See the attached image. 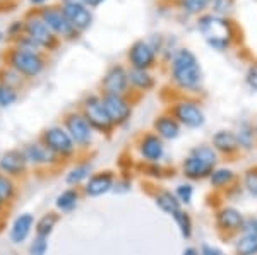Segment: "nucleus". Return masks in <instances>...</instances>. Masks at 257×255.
Segmentation results:
<instances>
[{
	"mask_svg": "<svg viewBox=\"0 0 257 255\" xmlns=\"http://www.w3.org/2000/svg\"><path fill=\"white\" fill-rule=\"evenodd\" d=\"M197 28L209 47L218 52H225L233 43L242 40V30L228 16H216L213 12L199 16Z\"/></svg>",
	"mask_w": 257,
	"mask_h": 255,
	"instance_id": "nucleus-1",
	"label": "nucleus"
},
{
	"mask_svg": "<svg viewBox=\"0 0 257 255\" xmlns=\"http://www.w3.org/2000/svg\"><path fill=\"white\" fill-rule=\"evenodd\" d=\"M172 77L182 89H197L202 82V69L189 48H178L172 57Z\"/></svg>",
	"mask_w": 257,
	"mask_h": 255,
	"instance_id": "nucleus-2",
	"label": "nucleus"
},
{
	"mask_svg": "<svg viewBox=\"0 0 257 255\" xmlns=\"http://www.w3.org/2000/svg\"><path fill=\"white\" fill-rule=\"evenodd\" d=\"M0 59H2L4 65L18 71L26 79H33V77L40 76L43 69L47 67L48 53H33L9 45L0 53Z\"/></svg>",
	"mask_w": 257,
	"mask_h": 255,
	"instance_id": "nucleus-3",
	"label": "nucleus"
},
{
	"mask_svg": "<svg viewBox=\"0 0 257 255\" xmlns=\"http://www.w3.org/2000/svg\"><path fill=\"white\" fill-rule=\"evenodd\" d=\"M35 9L38 11L40 18L50 26V30L55 33L62 41H69V43H72V41H77L81 38L82 33H79L76 28L72 26V23H70L69 18L65 16L64 7H62L60 2L47 4V6L35 7Z\"/></svg>",
	"mask_w": 257,
	"mask_h": 255,
	"instance_id": "nucleus-4",
	"label": "nucleus"
},
{
	"mask_svg": "<svg viewBox=\"0 0 257 255\" xmlns=\"http://www.w3.org/2000/svg\"><path fill=\"white\" fill-rule=\"evenodd\" d=\"M23 21H24V33H26L31 40H35L40 47H43L47 52L59 50L62 40L50 30L48 24L40 18L38 11H36L35 7L24 12Z\"/></svg>",
	"mask_w": 257,
	"mask_h": 255,
	"instance_id": "nucleus-5",
	"label": "nucleus"
},
{
	"mask_svg": "<svg viewBox=\"0 0 257 255\" xmlns=\"http://www.w3.org/2000/svg\"><path fill=\"white\" fill-rule=\"evenodd\" d=\"M82 115L89 122V125L98 129L99 132H108L111 127H113V122H111L110 115L106 112L105 105H103L101 96L91 94V96L86 98L82 101Z\"/></svg>",
	"mask_w": 257,
	"mask_h": 255,
	"instance_id": "nucleus-6",
	"label": "nucleus"
},
{
	"mask_svg": "<svg viewBox=\"0 0 257 255\" xmlns=\"http://www.w3.org/2000/svg\"><path fill=\"white\" fill-rule=\"evenodd\" d=\"M127 60L131 64V69L149 71L156 65L158 52L148 40H136L127 50Z\"/></svg>",
	"mask_w": 257,
	"mask_h": 255,
	"instance_id": "nucleus-7",
	"label": "nucleus"
},
{
	"mask_svg": "<svg viewBox=\"0 0 257 255\" xmlns=\"http://www.w3.org/2000/svg\"><path fill=\"white\" fill-rule=\"evenodd\" d=\"M128 71L122 67V65H111L106 71L105 77L101 81V89L103 94H122L125 96L127 89H128Z\"/></svg>",
	"mask_w": 257,
	"mask_h": 255,
	"instance_id": "nucleus-8",
	"label": "nucleus"
},
{
	"mask_svg": "<svg viewBox=\"0 0 257 255\" xmlns=\"http://www.w3.org/2000/svg\"><path fill=\"white\" fill-rule=\"evenodd\" d=\"M101 100L113 125H120L131 118L132 106L125 96H122V94H101Z\"/></svg>",
	"mask_w": 257,
	"mask_h": 255,
	"instance_id": "nucleus-9",
	"label": "nucleus"
},
{
	"mask_svg": "<svg viewBox=\"0 0 257 255\" xmlns=\"http://www.w3.org/2000/svg\"><path fill=\"white\" fill-rule=\"evenodd\" d=\"M172 113L177 122L184 123V125H187V127H192V129L201 127L202 123H204V113H202V110L197 106V103H194V101L175 103Z\"/></svg>",
	"mask_w": 257,
	"mask_h": 255,
	"instance_id": "nucleus-10",
	"label": "nucleus"
},
{
	"mask_svg": "<svg viewBox=\"0 0 257 255\" xmlns=\"http://www.w3.org/2000/svg\"><path fill=\"white\" fill-rule=\"evenodd\" d=\"M65 129L76 144H88L91 141V125L82 113L72 112L65 115Z\"/></svg>",
	"mask_w": 257,
	"mask_h": 255,
	"instance_id": "nucleus-11",
	"label": "nucleus"
},
{
	"mask_svg": "<svg viewBox=\"0 0 257 255\" xmlns=\"http://www.w3.org/2000/svg\"><path fill=\"white\" fill-rule=\"evenodd\" d=\"M43 144H47L50 149L57 154H70L74 151V141L67 130L62 127H52L43 134Z\"/></svg>",
	"mask_w": 257,
	"mask_h": 255,
	"instance_id": "nucleus-12",
	"label": "nucleus"
},
{
	"mask_svg": "<svg viewBox=\"0 0 257 255\" xmlns=\"http://www.w3.org/2000/svg\"><path fill=\"white\" fill-rule=\"evenodd\" d=\"M62 7H64L65 16H67L77 31L84 33L86 30H89L91 24H93V12H91V9L82 6H72V4H62Z\"/></svg>",
	"mask_w": 257,
	"mask_h": 255,
	"instance_id": "nucleus-13",
	"label": "nucleus"
},
{
	"mask_svg": "<svg viewBox=\"0 0 257 255\" xmlns=\"http://www.w3.org/2000/svg\"><path fill=\"white\" fill-rule=\"evenodd\" d=\"M213 166H214V163L208 161V159H202L201 156L192 153L187 159H185L184 171H185V175L190 176V178H202V176L211 173Z\"/></svg>",
	"mask_w": 257,
	"mask_h": 255,
	"instance_id": "nucleus-14",
	"label": "nucleus"
},
{
	"mask_svg": "<svg viewBox=\"0 0 257 255\" xmlns=\"http://www.w3.org/2000/svg\"><path fill=\"white\" fill-rule=\"evenodd\" d=\"M24 164H26V154L19 153V151H9L0 159V168L12 175L21 173L24 170Z\"/></svg>",
	"mask_w": 257,
	"mask_h": 255,
	"instance_id": "nucleus-15",
	"label": "nucleus"
},
{
	"mask_svg": "<svg viewBox=\"0 0 257 255\" xmlns=\"http://www.w3.org/2000/svg\"><path fill=\"white\" fill-rule=\"evenodd\" d=\"M141 153L146 159H151V161H156L163 156V142L158 135L149 134L143 139L141 142Z\"/></svg>",
	"mask_w": 257,
	"mask_h": 255,
	"instance_id": "nucleus-16",
	"label": "nucleus"
},
{
	"mask_svg": "<svg viewBox=\"0 0 257 255\" xmlns=\"http://www.w3.org/2000/svg\"><path fill=\"white\" fill-rule=\"evenodd\" d=\"M155 129L161 137L165 139H175L180 134V125L173 117H168V115H163V117H158L155 120Z\"/></svg>",
	"mask_w": 257,
	"mask_h": 255,
	"instance_id": "nucleus-17",
	"label": "nucleus"
},
{
	"mask_svg": "<svg viewBox=\"0 0 257 255\" xmlns=\"http://www.w3.org/2000/svg\"><path fill=\"white\" fill-rule=\"evenodd\" d=\"M213 144L214 147L223 153H233V151L238 149V139L233 132H228V130H219L218 134H214L213 137Z\"/></svg>",
	"mask_w": 257,
	"mask_h": 255,
	"instance_id": "nucleus-18",
	"label": "nucleus"
},
{
	"mask_svg": "<svg viewBox=\"0 0 257 255\" xmlns=\"http://www.w3.org/2000/svg\"><path fill=\"white\" fill-rule=\"evenodd\" d=\"M24 154L33 163H50L53 159V151L47 144H31L24 149Z\"/></svg>",
	"mask_w": 257,
	"mask_h": 255,
	"instance_id": "nucleus-19",
	"label": "nucleus"
},
{
	"mask_svg": "<svg viewBox=\"0 0 257 255\" xmlns=\"http://www.w3.org/2000/svg\"><path fill=\"white\" fill-rule=\"evenodd\" d=\"M128 81L141 91H149L155 86V79L151 74L148 71H139V69H128Z\"/></svg>",
	"mask_w": 257,
	"mask_h": 255,
	"instance_id": "nucleus-20",
	"label": "nucleus"
},
{
	"mask_svg": "<svg viewBox=\"0 0 257 255\" xmlns=\"http://www.w3.org/2000/svg\"><path fill=\"white\" fill-rule=\"evenodd\" d=\"M175 4L189 16H202L211 7V0H175Z\"/></svg>",
	"mask_w": 257,
	"mask_h": 255,
	"instance_id": "nucleus-21",
	"label": "nucleus"
},
{
	"mask_svg": "<svg viewBox=\"0 0 257 255\" xmlns=\"http://www.w3.org/2000/svg\"><path fill=\"white\" fill-rule=\"evenodd\" d=\"M111 188V175L105 173V175H96L89 180L88 187H86V192L89 195H101L105 192H108Z\"/></svg>",
	"mask_w": 257,
	"mask_h": 255,
	"instance_id": "nucleus-22",
	"label": "nucleus"
},
{
	"mask_svg": "<svg viewBox=\"0 0 257 255\" xmlns=\"http://www.w3.org/2000/svg\"><path fill=\"white\" fill-rule=\"evenodd\" d=\"M218 223H219V226H223V228L237 229V228H240V226H242L243 217L237 211V209L228 207V209H223V211L218 214Z\"/></svg>",
	"mask_w": 257,
	"mask_h": 255,
	"instance_id": "nucleus-23",
	"label": "nucleus"
},
{
	"mask_svg": "<svg viewBox=\"0 0 257 255\" xmlns=\"http://www.w3.org/2000/svg\"><path fill=\"white\" fill-rule=\"evenodd\" d=\"M33 226V216L31 214H24L16 219L14 226H12V241H16V243H19V241H23L24 238L28 236V233H30Z\"/></svg>",
	"mask_w": 257,
	"mask_h": 255,
	"instance_id": "nucleus-24",
	"label": "nucleus"
},
{
	"mask_svg": "<svg viewBox=\"0 0 257 255\" xmlns=\"http://www.w3.org/2000/svg\"><path fill=\"white\" fill-rule=\"evenodd\" d=\"M24 79H26V77L21 76V74L18 71H14V69L7 67V65L0 67V82L9 86L12 89H16V91H19V89L23 88Z\"/></svg>",
	"mask_w": 257,
	"mask_h": 255,
	"instance_id": "nucleus-25",
	"label": "nucleus"
},
{
	"mask_svg": "<svg viewBox=\"0 0 257 255\" xmlns=\"http://www.w3.org/2000/svg\"><path fill=\"white\" fill-rule=\"evenodd\" d=\"M156 204L160 205L161 211L168 212V214H175V212L180 211V205H178V200L175 195H172L170 192H161L156 197Z\"/></svg>",
	"mask_w": 257,
	"mask_h": 255,
	"instance_id": "nucleus-26",
	"label": "nucleus"
},
{
	"mask_svg": "<svg viewBox=\"0 0 257 255\" xmlns=\"http://www.w3.org/2000/svg\"><path fill=\"white\" fill-rule=\"evenodd\" d=\"M237 253L238 255H255L257 253V235L247 233L242 236L237 243Z\"/></svg>",
	"mask_w": 257,
	"mask_h": 255,
	"instance_id": "nucleus-27",
	"label": "nucleus"
},
{
	"mask_svg": "<svg viewBox=\"0 0 257 255\" xmlns=\"http://www.w3.org/2000/svg\"><path fill=\"white\" fill-rule=\"evenodd\" d=\"M235 2L237 0H211L209 11L216 16H228L235 7Z\"/></svg>",
	"mask_w": 257,
	"mask_h": 255,
	"instance_id": "nucleus-28",
	"label": "nucleus"
},
{
	"mask_svg": "<svg viewBox=\"0 0 257 255\" xmlns=\"http://www.w3.org/2000/svg\"><path fill=\"white\" fill-rule=\"evenodd\" d=\"M252 137H254V129H252L248 123H242L240 129H238V134H237L238 144L243 147H250L252 146Z\"/></svg>",
	"mask_w": 257,
	"mask_h": 255,
	"instance_id": "nucleus-29",
	"label": "nucleus"
},
{
	"mask_svg": "<svg viewBox=\"0 0 257 255\" xmlns=\"http://www.w3.org/2000/svg\"><path fill=\"white\" fill-rule=\"evenodd\" d=\"M18 100V91L0 82V106H11Z\"/></svg>",
	"mask_w": 257,
	"mask_h": 255,
	"instance_id": "nucleus-30",
	"label": "nucleus"
},
{
	"mask_svg": "<svg viewBox=\"0 0 257 255\" xmlns=\"http://www.w3.org/2000/svg\"><path fill=\"white\" fill-rule=\"evenodd\" d=\"M76 200H77L76 192L67 190L57 199V205H59V209H62V211H69V209H72L76 205Z\"/></svg>",
	"mask_w": 257,
	"mask_h": 255,
	"instance_id": "nucleus-31",
	"label": "nucleus"
},
{
	"mask_svg": "<svg viewBox=\"0 0 257 255\" xmlns=\"http://www.w3.org/2000/svg\"><path fill=\"white\" fill-rule=\"evenodd\" d=\"M57 223V217L53 214L45 216L43 219L38 223V236H48V233L52 231V228Z\"/></svg>",
	"mask_w": 257,
	"mask_h": 255,
	"instance_id": "nucleus-32",
	"label": "nucleus"
},
{
	"mask_svg": "<svg viewBox=\"0 0 257 255\" xmlns=\"http://www.w3.org/2000/svg\"><path fill=\"white\" fill-rule=\"evenodd\" d=\"M231 178H233V173H231L230 170H218V171H214V173L211 175V183L219 187V185L228 183Z\"/></svg>",
	"mask_w": 257,
	"mask_h": 255,
	"instance_id": "nucleus-33",
	"label": "nucleus"
},
{
	"mask_svg": "<svg viewBox=\"0 0 257 255\" xmlns=\"http://www.w3.org/2000/svg\"><path fill=\"white\" fill-rule=\"evenodd\" d=\"M175 219H177V223H178V226H180V229H182V235H184L185 238H189L190 236V231H192V226H190V219H189V216L187 214H184L182 211H178V212H175Z\"/></svg>",
	"mask_w": 257,
	"mask_h": 255,
	"instance_id": "nucleus-34",
	"label": "nucleus"
},
{
	"mask_svg": "<svg viewBox=\"0 0 257 255\" xmlns=\"http://www.w3.org/2000/svg\"><path fill=\"white\" fill-rule=\"evenodd\" d=\"M88 173H89V166H88V164L76 168V170L70 171V175L67 176V183H79L82 178H86V176H88Z\"/></svg>",
	"mask_w": 257,
	"mask_h": 255,
	"instance_id": "nucleus-35",
	"label": "nucleus"
},
{
	"mask_svg": "<svg viewBox=\"0 0 257 255\" xmlns=\"http://www.w3.org/2000/svg\"><path fill=\"white\" fill-rule=\"evenodd\" d=\"M12 194H14L12 183L6 178V176L0 175V200H9Z\"/></svg>",
	"mask_w": 257,
	"mask_h": 255,
	"instance_id": "nucleus-36",
	"label": "nucleus"
},
{
	"mask_svg": "<svg viewBox=\"0 0 257 255\" xmlns=\"http://www.w3.org/2000/svg\"><path fill=\"white\" fill-rule=\"evenodd\" d=\"M45 252H47V240L45 236H38L31 245V255H45Z\"/></svg>",
	"mask_w": 257,
	"mask_h": 255,
	"instance_id": "nucleus-37",
	"label": "nucleus"
},
{
	"mask_svg": "<svg viewBox=\"0 0 257 255\" xmlns=\"http://www.w3.org/2000/svg\"><path fill=\"white\" fill-rule=\"evenodd\" d=\"M245 185L252 195L257 197V171H248L245 176Z\"/></svg>",
	"mask_w": 257,
	"mask_h": 255,
	"instance_id": "nucleus-38",
	"label": "nucleus"
},
{
	"mask_svg": "<svg viewBox=\"0 0 257 255\" xmlns=\"http://www.w3.org/2000/svg\"><path fill=\"white\" fill-rule=\"evenodd\" d=\"M245 79H247V84L250 86L252 89H257V62H254V64L248 67Z\"/></svg>",
	"mask_w": 257,
	"mask_h": 255,
	"instance_id": "nucleus-39",
	"label": "nucleus"
},
{
	"mask_svg": "<svg viewBox=\"0 0 257 255\" xmlns=\"http://www.w3.org/2000/svg\"><path fill=\"white\" fill-rule=\"evenodd\" d=\"M21 4V0H0V14L12 12Z\"/></svg>",
	"mask_w": 257,
	"mask_h": 255,
	"instance_id": "nucleus-40",
	"label": "nucleus"
},
{
	"mask_svg": "<svg viewBox=\"0 0 257 255\" xmlns=\"http://www.w3.org/2000/svg\"><path fill=\"white\" fill-rule=\"evenodd\" d=\"M177 195L180 197V200H184V202H190V199H192V187H189V185H180V187L177 188Z\"/></svg>",
	"mask_w": 257,
	"mask_h": 255,
	"instance_id": "nucleus-41",
	"label": "nucleus"
},
{
	"mask_svg": "<svg viewBox=\"0 0 257 255\" xmlns=\"http://www.w3.org/2000/svg\"><path fill=\"white\" fill-rule=\"evenodd\" d=\"M245 229L248 233H254V235H257V219H250L245 223Z\"/></svg>",
	"mask_w": 257,
	"mask_h": 255,
	"instance_id": "nucleus-42",
	"label": "nucleus"
},
{
	"mask_svg": "<svg viewBox=\"0 0 257 255\" xmlns=\"http://www.w3.org/2000/svg\"><path fill=\"white\" fill-rule=\"evenodd\" d=\"M62 4H72V6H82L88 7V0H60ZM89 9V7H88Z\"/></svg>",
	"mask_w": 257,
	"mask_h": 255,
	"instance_id": "nucleus-43",
	"label": "nucleus"
},
{
	"mask_svg": "<svg viewBox=\"0 0 257 255\" xmlns=\"http://www.w3.org/2000/svg\"><path fill=\"white\" fill-rule=\"evenodd\" d=\"M202 252H204V255H221L219 250L211 248V246H204V248H202Z\"/></svg>",
	"mask_w": 257,
	"mask_h": 255,
	"instance_id": "nucleus-44",
	"label": "nucleus"
},
{
	"mask_svg": "<svg viewBox=\"0 0 257 255\" xmlns=\"http://www.w3.org/2000/svg\"><path fill=\"white\" fill-rule=\"evenodd\" d=\"M105 0H88V7L89 9H94V7H98L99 4H103Z\"/></svg>",
	"mask_w": 257,
	"mask_h": 255,
	"instance_id": "nucleus-45",
	"label": "nucleus"
},
{
	"mask_svg": "<svg viewBox=\"0 0 257 255\" xmlns=\"http://www.w3.org/2000/svg\"><path fill=\"white\" fill-rule=\"evenodd\" d=\"M33 7H41V6H47L48 0H30Z\"/></svg>",
	"mask_w": 257,
	"mask_h": 255,
	"instance_id": "nucleus-46",
	"label": "nucleus"
},
{
	"mask_svg": "<svg viewBox=\"0 0 257 255\" xmlns=\"http://www.w3.org/2000/svg\"><path fill=\"white\" fill-rule=\"evenodd\" d=\"M184 255H197V252H196L194 248H187V250L184 252Z\"/></svg>",
	"mask_w": 257,
	"mask_h": 255,
	"instance_id": "nucleus-47",
	"label": "nucleus"
},
{
	"mask_svg": "<svg viewBox=\"0 0 257 255\" xmlns=\"http://www.w3.org/2000/svg\"><path fill=\"white\" fill-rule=\"evenodd\" d=\"M167 2H175V0H167Z\"/></svg>",
	"mask_w": 257,
	"mask_h": 255,
	"instance_id": "nucleus-48",
	"label": "nucleus"
},
{
	"mask_svg": "<svg viewBox=\"0 0 257 255\" xmlns=\"http://www.w3.org/2000/svg\"><path fill=\"white\" fill-rule=\"evenodd\" d=\"M255 134H257V127H255Z\"/></svg>",
	"mask_w": 257,
	"mask_h": 255,
	"instance_id": "nucleus-49",
	"label": "nucleus"
},
{
	"mask_svg": "<svg viewBox=\"0 0 257 255\" xmlns=\"http://www.w3.org/2000/svg\"><path fill=\"white\" fill-rule=\"evenodd\" d=\"M0 202H2V200H0Z\"/></svg>",
	"mask_w": 257,
	"mask_h": 255,
	"instance_id": "nucleus-50",
	"label": "nucleus"
}]
</instances>
